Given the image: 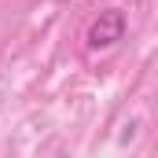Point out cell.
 Listing matches in <instances>:
<instances>
[{"label": "cell", "instance_id": "1", "mask_svg": "<svg viewBox=\"0 0 158 158\" xmlns=\"http://www.w3.org/2000/svg\"><path fill=\"white\" fill-rule=\"evenodd\" d=\"M125 37V11L118 7H107V11H99V19L88 26V48H110V44H118Z\"/></svg>", "mask_w": 158, "mask_h": 158}]
</instances>
